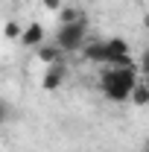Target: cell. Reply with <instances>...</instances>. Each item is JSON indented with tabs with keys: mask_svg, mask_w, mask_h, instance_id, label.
Returning <instances> with one entry per match:
<instances>
[{
	"mask_svg": "<svg viewBox=\"0 0 149 152\" xmlns=\"http://www.w3.org/2000/svg\"><path fill=\"white\" fill-rule=\"evenodd\" d=\"M12 3H20V0H12Z\"/></svg>",
	"mask_w": 149,
	"mask_h": 152,
	"instance_id": "13",
	"label": "cell"
},
{
	"mask_svg": "<svg viewBox=\"0 0 149 152\" xmlns=\"http://www.w3.org/2000/svg\"><path fill=\"white\" fill-rule=\"evenodd\" d=\"M20 29H23V26H20L18 20H6V23H3V35L9 38V41H18V38H20Z\"/></svg>",
	"mask_w": 149,
	"mask_h": 152,
	"instance_id": "9",
	"label": "cell"
},
{
	"mask_svg": "<svg viewBox=\"0 0 149 152\" xmlns=\"http://www.w3.org/2000/svg\"><path fill=\"white\" fill-rule=\"evenodd\" d=\"M35 50H38V58H41L44 64H58V61H64V53L58 50L56 44H41Z\"/></svg>",
	"mask_w": 149,
	"mask_h": 152,
	"instance_id": "6",
	"label": "cell"
},
{
	"mask_svg": "<svg viewBox=\"0 0 149 152\" xmlns=\"http://www.w3.org/2000/svg\"><path fill=\"white\" fill-rule=\"evenodd\" d=\"M76 20H85V12L79 6H61L58 9V23H76Z\"/></svg>",
	"mask_w": 149,
	"mask_h": 152,
	"instance_id": "7",
	"label": "cell"
},
{
	"mask_svg": "<svg viewBox=\"0 0 149 152\" xmlns=\"http://www.w3.org/2000/svg\"><path fill=\"white\" fill-rule=\"evenodd\" d=\"M137 67H105L102 76H99V88H102V94L114 99V102H126L131 94V88L137 85Z\"/></svg>",
	"mask_w": 149,
	"mask_h": 152,
	"instance_id": "1",
	"label": "cell"
},
{
	"mask_svg": "<svg viewBox=\"0 0 149 152\" xmlns=\"http://www.w3.org/2000/svg\"><path fill=\"white\" fill-rule=\"evenodd\" d=\"M129 99H131V102H134V105H146V102H149V88H146V85H143V82H140V79H137V85L131 88Z\"/></svg>",
	"mask_w": 149,
	"mask_h": 152,
	"instance_id": "8",
	"label": "cell"
},
{
	"mask_svg": "<svg viewBox=\"0 0 149 152\" xmlns=\"http://www.w3.org/2000/svg\"><path fill=\"white\" fill-rule=\"evenodd\" d=\"M85 32H88V18L76 20V23H58L53 44H56L64 56H67V53H79V50L88 44V41H85Z\"/></svg>",
	"mask_w": 149,
	"mask_h": 152,
	"instance_id": "2",
	"label": "cell"
},
{
	"mask_svg": "<svg viewBox=\"0 0 149 152\" xmlns=\"http://www.w3.org/2000/svg\"><path fill=\"white\" fill-rule=\"evenodd\" d=\"M6 117H9V105H6V102H3V99H0V123H3V120H6Z\"/></svg>",
	"mask_w": 149,
	"mask_h": 152,
	"instance_id": "11",
	"label": "cell"
},
{
	"mask_svg": "<svg viewBox=\"0 0 149 152\" xmlns=\"http://www.w3.org/2000/svg\"><path fill=\"white\" fill-rule=\"evenodd\" d=\"M82 3H91V0H82Z\"/></svg>",
	"mask_w": 149,
	"mask_h": 152,
	"instance_id": "12",
	"label": "cell"
},
{
	"mask_svg": "<svg viewBox=\"0 0 149 152\" xmlns=\"http://www.w3.org/2000/svg\"><path fill=\"white\" fill-rule=\"evenodd\" d=\"M79 53L85 56V61H91V64H108V50H105V41H91V44H85Z\"/></svg>",
	"mask_w": 149,
	"mask_h": 152,
	"instance_id": "4",
	"label": "cell"
},
{
	"mask_svg": "<svg viewBox=\"0 0 149 152\" xmlns=\"http://www.w3.org/2000/svg\"><path fill=\"white\" fill-rule=\"evenodd\" d=\"M41 3H44V9H50V12H58V9L64 6L61 0H41Z\"/></svg>",
	"mask_w": 149,
	"mask_h": 152,
	"instance_id": "10",
	"label": "cell"
},
{
	"mask_svg": "<svg viewBox=\"0 0 149 152\" xmlns=\"http://www.w3.org/2000/svg\"><path fill=\"white\" fill-rule=\"evenodd\" d=\"M18 41L23 44V47H29V50H32V47H41V44H44V26H41L38 20H32L29 26L20 29V38H18Z\"/></svg>",
	"mask_w": 149,
	"mask_h": 152,
	"instance_id": "5",
	"label": "cell"
},
{
	"mask_svg": "<svg viewBox=\"0 0 149 152\" xmlns=\"http://www.w3.org/2000/svg\"><path fill=\"white\" fill-rule=\"evenodd\" d=\"M64 76H67V64H64V61H58V64H47L44 79H41V88H44V91H56V88L64 85Z\"/></svg>",
	"mask_w": 149,
	"mask_h": 152,
	"instance_id": "3",
	"label": "cell"
}]
</instances>
